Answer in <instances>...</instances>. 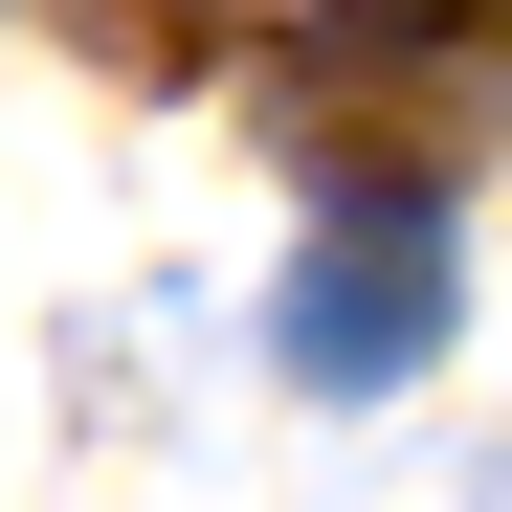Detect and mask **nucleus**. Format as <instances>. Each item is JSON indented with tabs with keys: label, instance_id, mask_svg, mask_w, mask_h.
I'll use <instances>...</instances> for the list:
<instances>
[{
	"label": "nucleus",
	"instance_id": "nucleus-1",
	"mask_svg": "<svg viewBox=\"0 0 512 512\" xmlns=\"http://www.w3.org/2000/svg\"><path fill=\"white\" fill-rule=\"evenodd\" d=\"M446 312H468V245H446V201H423V179H357V201L290 245V290H268V334H290L312 401L423 379V357H446Z\"/></svg>",
	"mask_w": 512,
	"mask_h": 512
},
{
	"label": "nucleus",
	"instance_id": "nucleus-2",
	"mask_svg": "<svg viewBox=\"0 0 512 512\" xmlns=\"http://www.w3.org/2000/svg\"><path fill=\"white\" fill-rule=\"evenodd\" d=\"M357 45H512V0H357Z\"/></svg>",
	"mask_w": 512,
	"mask_h": 512
}]
</instances>
